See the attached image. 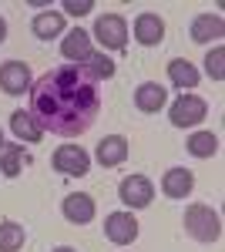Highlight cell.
Listing matches in <instances>:
<instances>
[{
    "mask_svg": "<svg viewBox=\"0 0 225 252\" xmlns=\"http://www.w3.org/2000/svg\"><path fill=\"white\" fill-rule=\"evenodd\" d=\"M225 34V20L219 14H198L192 20V40L195 44H212Z\"/></svg>",
    "mask_w": 225,
    "mask_h": 252,
    "instance_id": "4fadbf2b",
    "label": "cell"
},
{
    "mask_svg": "<svg viewBox=\"0 0 225 252\" xmlns=\"http://www.w3.org/2000/svg\"><path fill=\"white\" fill-rule=\"evenodd\" d=\"M27 165V152L24 145H0V172L7 178H17Z\"/></svg>",
    "mask_w": 225,
    "mask_h": 252,
    "instance_id": "2e32d148",
    "label": "cell"
},
{
    "mask_svg": "<svg viewBox=\"0 0 225 252\" xmlns=\"http://www.w3.org/2000/svg\"><path fill=\"white\" fill-rule=\"evenodd\" d=\"M61 212H64V219L67 222H74V225H88L94 219V198L84 192H74L64 198V205H61Z\"/></svg>",
    "mask_w": 225,
    "mask_h": 252,
    "instance_id": "8fae6325",
    "label": "cell"
},
{
    "mask_svg": "<svg viewBox=\"0 0 225 252\" xmlns=\"http://www.w3.org/2000/svg\"><path fill=\"white\" fill-rule=\"evenodd\" d=\"M88 74H91L94 81H101V78H114V61L108 58V54H91V58L81 64Z\"/></svg>",
    "mask_w": 225,
    "mask_h": 252,
    "instance_id": "7402d4cb",
    "label": "cell"
},
{
    "mask_svg": "<svg viewBox=\"0 0 225 252\" xmlns=\"http://www.w3.org/2000/svg\"><path fill=\"white\" fill-rule=\"evenodd\" d=\"M3 37H7V20L0 17V44H3Z\"/></svg>",
    "mask_w": 225,
    "mask_h": 252,
    "instance_id": "d4e9b609",
    "label": "cell"
},
{
    "mask_svg": "<svg viewBox=\"0 0 225 252\" xmlns=\"http://www.w3.org/2000/svg\"><path fill=\"white\" fill-rule=\"evenodd\" d=\"M0 88H3L7 94H24V91H31V67H27L24 61H7V64L0 67Z\"/></svg>",
    "mask_w": 225,
    "mask_h": 252,
    "instance_id": "ba28073f",
    "label": "cell"
},
{
    "mask_svg": "<svg viewBox=\"0 0 225 252\" xmlns=\"http://www.w3.org/2000/svg\"><path fill=\"white\" fill-rule=\"evenodd\" d=\"M168 78L175 88H182V91H192L195 84H198V71H195V64H188V61H171L168 64Z\"/></svg>",
    "mask_w": 225,
    "mask_h": 252,
    "instance_id": "ac0fdd59",
    "label": "cell"
},
{
    "mask_svg": "<svg viewBox=\"0 0 225 252\" xmlns=\"http://www.w3.org/2000/svg\"><path fill=\"white\" fill-rule=\"evenodd\" d=\"M118 198L128 209H145V205H151V198H155V185H151L145 175H128L118 185Z\"/></svg>",
    "mask_w": 225,
    "mask_h": 252,
    "instance_id": "277c9868",
    "label": "cell"
},
{
    "mask_svg": "<svg viewBox=\"0 0 225 252\" xmlns=\"http://www.w3.org/2000/svg\"><path fill=\"white\" fill-rule=\"evenodd\" d=\"M94 37L101 40V47H108V51H121L128 44V24H125L121 14H104L94 24Z\"/></svg>",
    "mask_w": 225,
    "mask_h": 252,
    "instance_id": "3957f363",
    "label": "cell"
},
{
    "mask_svg": "<svg viewBox=\"0 0 225 252\" xmlns=\"http://www.w3.org/2000/svg\"><path fill=\"white\" fill-rule=\"evenodd\" d=\"M104 235L111 239L114 246H131L138 239V222L131 212H111L104 219Z\"/></svg>",
    "mask_w": 225,
    "mask_h": 252,
    "instance_id": "52a82bcc",
    "label": "cell"
},
{
    "mask_svg": "<svg viewBox=\"0 0 225 252\" xmlns=\"http://www.w3.org/2000/svg\"><path fill=\"white\" fill-rule=\"evenodd\" d=\"M192 189H195V175L188 168H168L165 178H161V192L168 198H185Z\"/></svg>",
    "mask_w": 225,
    "mask_h": 252,
    "instance_id": "9a60e30c",
    "label": "cell"
},
{
    "mask_svg": "<svg viewBox=\"0 0 225 252\" xmlns=\"http://www.w3.org/2000/svg\"><path fill=\"white\" fill-rule=\"evenodd\" d=\"M134 37H138V44H145V47L161 44V37H165V20L158 17V14H138V20H134Z\"/></svg>",
    "mask_w": 225,
    "mask_h": 252,
    "instance_id": "5bb4252c",
    "label": "cell"
},
{
    "mask_svg": "<svg viewBox=\"0 0 225 252\" xmlns=\"http://www.w3.org/2000/svg\"><path fill=\"white\" fill-rule=\"evenodd\" d=\"M31 118L40 131L61 138L84 135L97 121L101 111V91L97 81L84 67H57L31 84Z\"/></svg>",
    "mask_w": 225,
    "mask_h": 252,
    "instance_id": "6da1fadb",
    "label": "cell"
},
{
    "mask_svg": "<svg viewBox=\"0 0 225 252\" xmlns=\"http://www.w3.org/2000/svg\"><path fill=\"white\" fill-rule=\"evenodd\" d=\"M165 101H168V91H165L158 81H145V84L134 91V108H138V111H145V115L161 111V108H165Z\"/></svg>",
    "mask_w": 225,
    "mask_h": 252,
    "instance_id": "30bf717a",
    "label": "cell"
},
{
    "mask_svg": "<svg viewBox=\"0 0 225 252\" xmlns=\"http://www.w3.org/2000/svg\"><path fill=\"white\" fill-rule=\"evenodd\" d=\"M61 54H64L67 61H74V67H81V64L94 54V51H91V34L81 31V27H74L67 37L61 40Z\"/></svg>",
    "mask_w": 225,
    "mask_h": 252,
    "instance_id": "9c48e42d",
    "label": "cell"
},
{
    "mask_svg": "<svg viewBox=\"0 0 225 252\" xmlns=\"http://www.w3.org/2000/svg\"><path fill=\"white\" fill-rule=\"evenodd\" d=\"M34 34H37L40 40H51V37H57V34H64V17H61L57 10L37 14V17H34Z\"/></svg>",
    "mask_w": 225,
    "mask_h": 252,
    "instance_id": "d6986e66",
    "label": "cell"
},
{
    "mask_svg": "<svg viewBox=\"0 0 225 252\" xmlns=\"http://www.w3.org/2000/svg\"><path fill=\"white\" fill-rule=\"evenodd\" d=\"M205 115H208V104L198 94H182L175 104H171V115L168 118H171L175 128H192V125H198Z\"/></svg>",
    "mask_w": 225,
    "mask_h": 252,
    "instance_id": "5b68a950",
    "label": "cell"
},
{
    "mask_svg": "<svg viewBox=\"0 0 225 252\" xmlns=\"http://www.w3.org/2000/svg\"><path fill=\"white\" fill-rule=\"evenodd\" d=\"M185 232L198 242H215L222 235V222L208 205H188L185 209Z\"/></svg>",
    "mask_w": 225,
    "mask_h": 252,
    "instance_id": "7a4b0ae2",
    "label": "cell"
},
{
    "mask_svg": "<svg viewBox=\"0 0 225 252\" xmlns=\"http://www.w3.org/2000/svg\"><path fill=\"white\" fill-rule=\"evenodd\" d=\"M54 168L61 175L81 178V175H88V168H91V155H88L81 145H61L54 152Z\"/></svg>",
    "mask_w": 225,
    "mask_h": 252,
    "instance_id": "8992f818",
    "label": "cell"
},
{
    "mask_svg": "<svg viewBox=\"0 0 225 252\" xmlns=\"http://www.w3.org/2000/svg\"><path fill=\"white\" fill-rule=\"evenodd\" d=\"M20 246H24V225L0 222V252H17Z\"/></svg>",
    "mask_w": 225,
    "mask_h": 252,
    "instance_id": "44dd1931",
    "label": "cell"
},
{
    "mask_svg": "<svg viewBox=\"0 0 225 252\" xmlns=\"http://www.w3.org/2000/svg\"><path fill=\"white\" fill-rule=\"evenodd\" d=\"M0 145H3V135H0Z\"/></svg>",
    "mask_w": 225,
    "mask_h": 252,
    "instance_id": "4316f807",
    "label": "cell"
},
{
    "mask_svg": "<svg viewBox=\"0 0 225 252\" xmlns=\"http://www.w3.org/2000/svg\"><path fill=\"white\" fill-rule=\"evenodd\" d=\"M54 252H77V249H71V246H61V249H54Z\"/></svg>",
    "mask_w": 225,
    "mask_h": 252,
    "instance_id": "484cf974",
    "label": "cell"
},
{
    "mask_svg": "<svg viewBox=\"0 0 225 252\" xmlns=\"http://www.w3.org/2000/svg\"><path fill=\"white\" fill-rule=\"evenodd\" d=\"M188 152L195 158H212L219 152V138L212 135V131H195V135L188 138Z\"/></svg>",
    "mask_w": 225,
    "mask_h": 252,
    "instance_id": "ffe728a7",
    "label": "cell"
},
{
    "mask_svg": "<svg viewBox=\"0 0 225 252\" xmlns=\"http://www.w3.org/2000/svg\"><path fill=\"white\" fill-rule=\"evenodd\" d=\"M10 131L20 138V141H40L44 131H40V125L31 118V111H14L10 115Z\"/></svg>",
    "mask_w": 225,
    "mask_h": 252,
    "instance_id": "e0dca14e",
    "label": "cell"
},
{
    "mask_svg": "<svg viewBox=\"0 0 225 252\" xmlns=\"http://www.w3.org/2000/svg\"><path fill=\"white\" fill-rule=\"evenodd\" d=\"M64 10L74 14V17H84V14H91V10H94V3H91V0H64Z\"/></svg>",
    "mask_w": 225,
    "mask_h": 252,
    "instance_id": "cb8c5ba5",
    "label": "cell"
},
{
    "mask_svg": "<svg viewBox=\"0 0 225 252\" xmlns=\"http://www.w3.org/2000/svg\"><path fill=\"white\" fill-rule=\"evenodd\" d=\"M205 71L212 81H225V51L222 47H212L205 58Z\"/></svg>",
    "mask_w": 225,
    "mask_h": 252,
    "instance_id": "603a6c76",
    "label": "cell"
},
{
    "mask_svg": "<svg viewBox=\"0 0 225 252\" xmlns=\"http://www.w3.org/2000/svg\"><path fill=\"white\" fill-rule=\"evenodd\" d=\"M94 158L104 165V168H114V165H121L125 158H128V138L121 135H108L97 141V152H94Z\"/></svg>",
    "mask_w": 225,
    "mask_h": 252,
    "instance_id": "7c38bea8",
    "label": "cell"
}]
</instances>
